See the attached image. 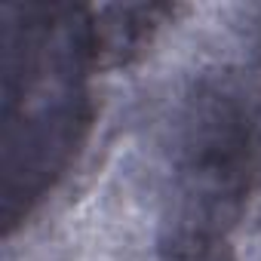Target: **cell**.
<instances>
[{"instance_id": "1", "label": "cell", "mask_w": 261, "mask_h": 261, "mask_svg": "<svg viewBox=\"0 0 261 261\" xmlns=\"http://www.w3.org/2000/svg\"><path fill=\"white\" fill-rule=\"evenodd\" d=\"M7 28V212L37 200L59 175L89 120L83 89L92 31L53 22L49 10H25Z\"/></svg>"}, {"instance_id": "2", "label": "cell", "mask_w": 261, "mask_h": 261, "mask_svg": "<svg viewBox=\"0 0 261 261\" xmlns=\"http://www.w3.org/2000/svg\"><path fill=\"white\" fill-rule=\"evenodd\" d=\"M261 163V108L240 89L197 105L175 160L169 252L175 261H212L237 224Z\"/></svg>"}]
</instances>
